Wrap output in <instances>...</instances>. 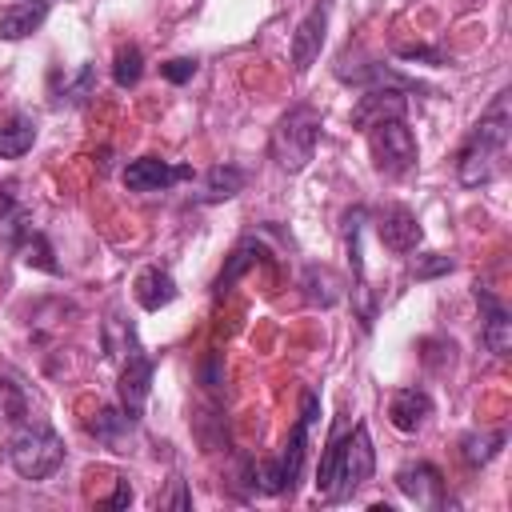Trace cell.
Listing matches in <instances>:
<instances>
[{
    "mask_svg": "<svg viewBox=\"0 0 512 512\" xmlns=\"http://www.w3.org/2000/svg\"><path fill=\"white\" fill-rule=\"evenodd\" d=\"M372 472H376V448H372L368 428L356 424L352 432L332 436V444L324 448L320 468H316V492L332 504L348 500L372 480Z\"/></svg>",
    "mask_w": 512,
    "mask_h": 512,
    "instance_id": "1",
    "label": "cell"
},
{
    "mask_svg": "<svg viewBox=\"0 0 512 512\" xmlns=\"http://www.w3.org/2000/svg\"><path fill=\"white\" fill-rule=\"evenodd\" d=\"M508 92H496V100L488 104V112L476 120L460 160H456V176L464 188H480L496 176V156L508 144Z\"/></svg>",
    "mask_w": 512,
    "mask_h": 512,
    "instance_id": "2",
    "label": "cell"
},
{
    "mask_svg": "<svg viewBox=\"0 0 512 512\" xmlns=\"http://www.w3.org/2000/svg\"><path fill=\"white\" fill-rule=\"evenodd\" d=\"M316 144H320V112L312 104H296L288 108L276 128H272V160L276 168L284 172H304L308 160L316 156Z\"/></svg>",
    "mask_w": 512,
    "mask_h": 512,
    "instance_id": "3",
    "label": "cell"
},
{
    "mask_svg": "<svg viewBox=\"0 0 512 512\" xmlns=\"http://www.w3.org/2000/svg\"><path fill=\"white\" fill-rule=\"evenodd\" d=\"M316 408H320L316 392H304L300 420L292 424V432H288V440H284V452H280L276 460H268V464H260V468H256V488H260V492L280 496V492H292V488H296L300 468H304V452H308V428H312V420H316Z\"/></svg>",
    "mask_w": 512,
    "mask_h": 512,
    "instance_id": "4",
    "label": "cell"
},
{
    "mask_svg": "<svg viewBox=\"0 0 512 512\" xmlns=\"http://www.w3.org/2000/svg\"><path fill=\"white\" fill-rule=\"evenodd\" d=\"M8 464L24 480H48L64 464V440L52 428H20L8 440Z\"/></svg>",
    "mask_w": 512,
    "mask_h": 512,
    "instance_id": "5",
    "label": "cell"
},
{
    "mask_svg": "<svg viewBox=\"0 0 512 512\" xmlns=\"http://www.w3.org/2000/svg\"><path fill=\"white\" fill-rule=\"evenodd\" d=\"M364 132H368V152H372L376 172H384V176H404V172L416 168L420 148H416V136H412V128L404 124V116L376 120V124L364 128Z\"/></svg>",
    "mask_w": 512,
    "mask_h": 512,
    "instance_id": "6",
    "label": "cell"
},
{
    "mask_svg": "<svg viewBox=\"0 0 512 512\" xmlns=\"http://www.w3.org/2000/svg\"><path fill=\"white\" fill-rule=\"evenodd\" d=\"M152 372H156L152 356H144L140 348H132L128 360H124V368H120V384H116V392H120V408H124L132 420H140V412H144V404H148Z\"/></svg>",
    "mask_w": 512,
    "mask_h": 512,
    "instance_id": "7",
    "label": "cell"
},
{
    "mask_svg": "<svg viewBox=\"0 0 512 512\" xmlns=\"http://www.w3.org/2000/svg\"><path fill=\"white\" fill-rule=\"evenodd\" d=\"M328 8H332V0L312 4V8H308V16H304V20L296 24V32H292V72H296V76H304V72L312 68V60L320 56V48H324Z\"/></svg>",
    "mask_w": 512,
    "mask_h": 512,
    "instance_id": "8",
    "label": "cell"
},
{
    "mask_svg": "<svg viewBox=\"0 0 512 512\" xmlns=\"http://www.w3.org/2000/svg\"><path fill=\"white\" fill-rule=\"evenodd\" d=\"M376 236H380V244L392 248V252H416L420 240H424V228H420V220H416L412 208L388 204V208L376 216Z\"/></svg>",
    "mask_w": 512,
    "mask_h": 512,
    "instance_id": "9",
    "label": "cell"
},
{
    "mask_svg": "<svg viewBox=\"0 0 512 512\" xmlns=\"http://www.w3.org/2000/svg\"><path fill=\"white\" fill-rule=\"evenodd\" d=\"M396 488H400L408 500L424 504V508H440V504H444V476H440V468L428 464V460L404 464V468L396 472Z\"/></svg>",
    "mask_w": 512,
    "mask_h": 512,
    "instance_id": "10",
    "label": "cell"
},
{
    "mask_svg": "<svg viewBox=\"0 0 512 512\" xmlns=\"http://www.w3.org/2000/svg\"><path fill=\"white\" fill-rule=\"evenodd\" d=\"M184 176H192V168H172V164L160 160V156H140V160H132V164L124 168L128 192H160V188H168V184H176V180H184Z\"/></svg>",
    "mask_w": 512,
    "mask_h": 512,
    "instance_id": "11",
    "label": "cell"
},
{
    "mask_svg": "<svg viewBox=\"0 0 512 512\" xmlns=\"http://www.w3.org/2000/svg\"><path fill=\"white\" fill-rule=\"evenodd\" d=\"M336 76L340 80H348V84H364V88H396V92H428L424 84H416V80H408V76H400L396 68H388V64H380V60H368V64H356V68H348L344 60L336 64Z\"/></svg>",
    "mask_w": 512,
    "mask_h": 512,
    "instance_id": "12",
    "label": "cell"
},
{
    "mask_svg": "<svg viewBox=\"0 0 512 512\" xmlns=\"http://www.w3.org/2000/svg\"><path fill=\"white\" fill-rule=\"evenodd\" d=\"M432 416V396L424 388H396L388 400V420L396 432H416Z\"/></svg>",
    "mask_w": 512,
    "mask_h": 512,
    "instance_id": "13",
    "label": "cell"
},
{
    "mask_svg": "<svg viewBox=\"0 0 512 512\" xmlns=\"http://www.w3.org/2000/svg\"><path fill=\"white\" fill-rule=\"evenodd\" d=\"M404 112H408L404 92H396V88H368V92L356 100V108H352V124H356V128H372L376 120L404 116Z\"/></svg>",
    "mask_w": 512,
    "mask_h": 512,
    "instance_id": "14",
    "label": "cell"
},
{
    "mask_svg": "<svg viewBox=\"0 0 512 512\" xmlns=\"http://www.w3.org/2000/svg\"><path fill=\"white\" fill-rule=\"evenodd\" d=\"M476 300L484 304V344H488V352L492 356H508L512 352V320H508L504 304L484 288H476Z\"/></svg>",
    "mask_w": 512,
    "mask_h": 512,
    "instance_id": "15",
    "label": "cell"
},
{
    "mask_svg": "<svg viewBox=\"0 0 512 512\" xmlns=\"http://www.w3.org/2000/svg\"><path fill=\"white\" fill-rule=\"evenodd\" d=\"M260 260H268V248L256 240V236H244L236 248H232V256H228V264L220 268V276H216V284H212V296H224L252 264H260Z\"/></svg>",
    "mask_w": 512,
    "mask_h": 512,
    "instance_id": "16",
    "label": "cell"
},
{
    "mask_svg": "<svg viewBox=\"0 0 512 512\" xmlns=\"http://www.w3.org/2000/svg\"><path fill=\"white\" fill-rule=\"evenodd\" d=\"M132 292H136V304L144 308V312H160V308H168L172 300H176V280L164 272V268H144L140 276H136V284H132Z\"/></svg>",
    "mask_w": 512,
    "mask_h": 512,
    "instance_id": "17",
    "label": "cell"
},
{
    "mask_svg": "<svg viewBox=\"0 0 512 512\" xmlns=\"http://www.w3.org/2000/svg\"><path fill=\"white\" fill-rule=\"evenodd\" d=\"M248 184V172L236 168V164H216L204 172V188H200V200L204 204H220V200H232L240 188Z\"/></svg>",
    "mask_w": 512,
    "mask_h": 512,
    "instance_id": "18",
    "label": "cell"
},
{
    "mask_svg": "<svg viewBox=\"0 0 512 512\" xmlns=\"http://www.w3.org/2000/svg\"><path fill=\"white\" fill-rule=\"evenodd\" d=\"M44 16H48V4H36V0L12 4V8L0 12V36L4 40H24L44 24Z\"/></svg>",
    "mask_w": 512,
    "mask_h": 512,
    "instance_id": "19",
    "label": "cell"
},
{
    "mask_svg": "<svg viewBox=\"0 0 512 512\" xmlns=\"http://www.w3.org/2000/svg\"><path fill=\"white\" fill-rule=\"evenodd\" d=\"M36 144V120L16 112L12 120L0 124V160H20Z\"/></svg>",
    "mask_w": 512,
    "mask_h": 512,
    "instance_id": "20",
    "label": "cell"
},
{
    "mask_svg": "<svg viewBox=\"0 0 512 512\" xmlns=\"http://www.w3.org/2000/svg\"><path fill=\"white\" fill-rule=\"evenodd\" d=\"M304 296H308L312 304H320V308H332V304L344 296V280H340L332 268L312 264V268L304 272Z\"/></svg>",
    "mask_w": 512,
    "mask_h": 512,
    "instance_id": "21",
    "label": "cell"
},
{
    "mask_svg": "<svg viewBox=\"0 0 512 512\" xmlns=\"http://www.w3.org/2000/svg\"><path fill=\"white\" fill-rule=\"evenodd\" d=\"M128 424H132V416H128L124 408H100V412H92L88 432H92L96 440H104V444H116V440L128 432Z\"/></svg>",
    "mask_w": 512,
    "mask_h": 512,
    "instance_id": "22",
    "label": "cell"
},
{
    "mask_svg": "<svg viewBox=\"0 0 512 512\" xmlns=\"http://www.w3.org/2000/svg\"><path fill=\"white\" fill-rule=\"evenodd\" d=\"M140 76H144V52H140L136 44H124V48L116 52L112 80H116L120 88H136V84H140Z\"/></svg>",
    "mask_w": 512,
    "mask_h": 512,
    "instance_id": "23",
    "label": "cell"
},
{
    "mask_svg": "<svg viewBox=\"0 0 512 512\" xmlns=\"http://www.w3.org/2000/svg\"><path fill=\"white\" fill-rule=\"evenodd\" d=\"M500 444H504V432L468 436V440H464V460H468V464H484V460H492V456L500 452Z\"/></svg>",
    "mask_w": 512,
    "mask_h": 512,
    "instance_id": "24",
    "label": "cell"
},
{
    "mask_svg": "<svg viewBox=\"0 0 512 512\" xmlns=\"http://www.w3.org/2000/svg\"><path fill=\"white\" fill-rule=\"evenodd\" d=\"M24 260L32 264V268H40V272H60V264L52 260V244L40 236V232H32V240H28V248H24Z\"/></svg>",
    "mask_w": 512,
    "mask_h": 512,
    "instance_id": "25",
    "label": "cell"
},
{
    "mask_svg": "<svg viewBox=\"0 0 512 512\" xmlns=\"http://www.w3.org/2000/svg\"><path fill=\"white\" fill-rule=\"evenodd\" d=\"M452 268H456V260L452 256H440V252H424V256L412 260V276L416 280H432V276H444Z\"/></svg>",
    "mask_w": 512,
    "mask_h": 512,
    "instance_id": "26",
    "label": "cell"
},
{
    "mask_svg": "<svg viewBox=\"0 0 512 512\" xmlns=\"http://www.w3.org/2000/svg\"><path fill=\"white\" fill-rule=\"evenodd\" d=\"M160 76H164L168 84H184V80H192V76H196V60H188V56H176V60L160 64Z\"/></svg>",
    "mask_w": 512,
    "mask_h": 512,
    "instance_id": "27",
    "label": "cell"
},
{
    "mask_svg": "<svg viewBox=\"0 0 512 512\" xmlns=\"http://www.w3.org/2000/svg\"><path fill=\"white\" fill-rule=\"evenodd\" d=\"M92 80H96V72H92V64H84V68L76 72V80L64 88V92H68V100H72V104H84V100H88V92H92Z\"/></svg>",
    "mask_w": 512,
    "mask_h": 512,
    "instance_id": "28",
    "label": "cell"
},
{
    "mask_svg": "<svg viewBox=\"0 0 512 512\" xmlns=\"http://www.w3.org/2000/svg\"><path fill=\"white\" fill-rule=\"evenodd\" d=\"M160 508H176V512L192 508V496H188L184 480H172V492H168V496H160Z\"/></svg>",
    "mask_w": 512,
    "mask_h": 512,
    "instance_id": "29",
    "label": "cell"
},
{
    "mask_svg": "<svg viewBox=\"0 0 512 512\" xmlns=\"http://www.w3.org/2000/svg\"><path fill=\"white\" fill-rule=\"evenodd\" d=\"M400 60H428V64H444V52L424 48V44H404V48H400Z\"/></svg>",
    "mask_w": 512,
    "mask_h": 512,
    "instance_id": "30",
    "label": "cell"
},
{
    "mask_svg": "<svg viewBox=\"0 0 512 512\" xmlns=\"http://www.w3.org/2000/svg\"><path fill=\"white\" fill-rule=\"evenodd\" d=\"M200 380H204V388H220V356H216V352L204 360V368H200Z\"/></svg>",
    "mask_w": 512,
    "mask_h": 512,
    "instance_id": "31",
    "label": "cell"
},
{
    "mask_svg": "<svg viewBox=\"0 0 512 512\" xmlns=\"http://www.w3.org/2000/svg\"><path fill=\"white\" fill-rule=\"evenodd\" d=\"M124 504H132V488H128V480H116V492L108 496V508H124Z\"/></svg>",
    "mask_w": 512,
    "mask_h": 512,
    "instance_id": "32",
    "label": "cell"
},
{
    "mask_svg": "<svg viewBox=\"0 0 512 512\" xmlns=\"http://www.w3.org/2000/svg\"><path fill=\"white\" fill-rule=\"evenodd\" d=\"M8 212H12V184H4V188H0V220H4Z\"/></svg>",
    "mask_w": 512,
    "mask_h": 512,
    "instance_id": "33",
    "label": "cell"
},
{
    "mask_svg": "<svg viewBox=\"0 0 512 512\" xmlns=\"http://www.w3.org/2000/svg\"><path fill=\"white\" fill-rule=\"evenodd\" d=\"M36 4H52V0H36Z\"/></svg>",
    "mask_w": 512,
    "mask_h": 512,
    "instance_id": "34",
    "label": "cell"
}]
</instances>
